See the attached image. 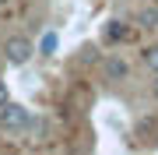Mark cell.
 Returning a JSON list of instances; mask_svg holds the SVG:
<instances>
[{"label": "cell", "instance_id": "obj_1", "mask_svg": "<svg viewBox=\"0 0 158 155\" xmlns=\"http://www.w3.org/2000/svg\"><path fill=\"white\" fill-rule=\"evenodd\" d=\"M28 109L25 106H18L7 99L4 106H0V131H7V134H21V131H28Z\"/></svg>", "mask_w": 158, "mask_h": 155}, {"label": "cell", "instance_id": "obj_8", "mask_svg": "<svg viewBox=\"0 0 158 155\" xmlns=\"http://www.w3.org/2000/svg\"><path fill=\"white\" fill-rule=\"evenodd\" d=\"M7 99H11V95H7V81H4V78H0V106H4V102H7Z\"/></svg>", "mask_w": 158, "mask_h": 155}, {"label": "cell", "instance_id": "obj_6", "mask_svg": "<svg viewBox=\"0 0 158 155\" xmlns=\"http://www.w3.org/2000/svg\"><path fill=\"white\" fill-rule=\"evenodd\" d=\"M137 21H141V28H158V7H144Z\"/></svg>", "mask_w": 158, "mask_h": 155}, {"label": "cell", "instance_id": "obj_4", "mask_svg": "<svg viewBox=\"0 0 158 155\" xmlns=\"http://www.w3.org/2000/svg\"><path fill=\"white\" fill-rule=\"evenodd\" d=\"M134 39V28L123 21H109L106 25V42H130Z\"/></svg>", "mask_w": 158, "mask_h": 155}, {"label": "cell", "instance_id": "obj_10", "mask_svg": "<svg viewBox=\"0 0 158 155\" xmlns=\"http://www.w3.org/2000/svg\"><path fill=\"white\" fill-rule=\"evenodd\" d=\"M0 4H7V0H0Z\"/></svg>", "mask_w": 158, "mask_h": 155}, {"label": "cell", "instance_id": "obj_2", "mask_svg": "<svg viewBox=\"0 0 158 155\" xmlns=\"http://www.w3.org/2000/svg\"><path fill=\"white\" fill-rule=\"evenodd\" d=\"M32 53H35V46L25 39V35H7V42H4V57H7V63L21 67V63L32 60Z\"/></svg>", "mask_w": 158, "mask_h": 155}, {"label": "cell", "instance_id": "obj_3", "mask_svg": "<svg viewBox=\"0 0 158 155\" xmlns=\"http://www.w3.org/2000/svg\"><path fill=\"white\" fill-rule=\"evenodd\" d=\"M102 74H106V81H123V78L130 74V67H127L123 57H116V53H113V57L102 60Z\"/></svg>", "mask_w": 158, "mask_h": 155}, {"label": "cell", "instance_id": "obj_9", "mask_svg": "<svg viewBox=\"0 0 158 155\" xmlns=\"http://www.w3.org/2000/svg\"><path fill=\"white\" fill-rule=\"evenodd\" d=\"M155 95H158V81H155Z\"/></svg>", "mask_w": 158, "mask_h": 155}, {"label": "cell", "instance_id": "obj_7", "mask_svg": "<svg viewBox=\"0 0 158 155\" xmlns=\"http://www.w3.org/2000/svg\"><path fill=\"white\" fill-rule=\"evenodd\" d=\"M53 50H56V35H46L42 39V53H53Z\"/></svg>", "mask_w": 158, "mask_h": 155}, {"label": "cell", "instance_id": "obj_5", "mask_svg": "<svg viewBox=\"0 0 158 155\" xmlns=\"http://www.w3.org/2000/svg\"><path fill=\"white\" fill-rule=\"evenodd\" d=\"M141 60H144V67L151 71V74H158V42H155V46H148V50L141 53Z\"/></svg>", "mask_w": 158, "mask_h": 155}]
</instances>
